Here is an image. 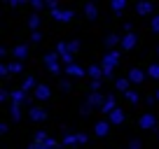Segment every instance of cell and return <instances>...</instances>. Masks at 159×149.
I'll return each instance as SVG.
<instances>
[{"label": "cell", "mask_w": 159, "mask_h": 149, "mask_svg": "<svg viewBox=\"0 0 159 149\" xmlns=\"http://www.w3.org/2000/svg\"><path fill=\"white\" fill-rule=\"evenodd\" d=\"M7 74H10V65L0 63V77H7Z\"/></svg>", "instance_id": "cell-39"}, {"label": "cell", "mask_w": 159, "mask_h": 149, "mask_svg": "<svg viewBox=\"0 0 159 149\" xmlns=\"http://www.w3.org/2000/svg\"><path fill=\"white\" fill-rule=\"evenodd\" d=\"M28 117H30V121H38V124H40V121H45V119H47V109L35 105V107L28 109Z\"/></svg>", "instance_id": "cell-11"}, {"label": "cell", "mask_w": 159, "mask_h": 149, "mask_svg": "<svg viewBox=\"0 0 159 149\" xmlns=\"http://www.w3.org/2000/svg\"><path fill=\"white\" fill-rule=\"evenodd\" d=\"M75 135H77V144H87L89 142V135L87 133H75Z\"/></svg>", "instance_id": "cell-36"}, {"label": "cell", "mask_w": 159, "mask_h": 149, "mask_svg": "<svg viewBox=\"0 0 159 149\" xmlns=\"http://www.w3.org/2000/svg\"><path fill=\"white\" fill-rule=\"evenodd\" d=\"M145 103H148V107H150V105H154V103H157V96H148V98H145Z\"/></svg>", "instance_id": "cell-43"}, {"label": "cell", "mask_w": 159, "mask_h": 149, "mask_svg": "<svg viewBox=\"0 0 159 149\" xmlns=\"http://www.w3.org/2000/svg\"><path fill=\"white\" fill-rule=\"evenodd\" d=\"M7 130H10V126H7V124H0V135H5Z\"/></svg>", "instance_id": "cell-44"}, {"label": "cell", "mask_w": 159, "mask_h": 149, "mask_svg": "<svg viewBox=\"0 0 159 149\" xmlns=\"http://www.w3.org/2000/svg\"><path fill=\"white\" fill-rule=\"evenodd\" d=\"M84 16H87V19H91V21H94L96 16H98V7H96L94 2H87V5H84Z\"/></svg>", "instance_id": "cell-20"}, {"label": "cell", "mask_w": 159, "mask_h": 149, "mask_svg": "<svg viewBox=\"0 0 159 149\" xmlns=\"http://www.w3.org/2000/svg\"><path fill=\"white\" fill-rule=\"evenodd\" d=\"M129 86H131V82L126 79V77H122V79H115V89H117V91H122V93H126V91H131Z\"/></svg>", "instance_id": "cell-21"}, {"label": "cell", "mask_w": 159, "mask_h": 149, "mask_svg": "<svg viewBox=\"0 0 159 149\" xmlns=\"http://www.w3.org/2000/svg\"><path fill=\"white\" fill-rule=\"evenodd\" d=\"M80 114H82V117H89V114H91V107L84 103V105H82V109H80Z\"/></svg>", "instance_id": "cell-40"}, {"label": "cell", "mask_w": 159, "mask_h": 149, "mask_svg": "<svg viewBox=\"0 0 159 149\" xmlns=\"http://www.w3.org/2000/svg\"><path fill=\"white\" fill-rule=\"evenodd\" d=\"M91 91H96V93H98L101 89H103V84H101V82H91V86H89Z\"/></svg>", "instance_id": "cell-42"}, {"label": "cell", "mask_w": 159, "mask_h": 149, "mask_svg": "<svg viewBox=\"0 0 159 149\" xmlns=\"http://www.w3.org/2000/svg\"><path fill=\"white\" fill-rule=\"evenodd\" d=\"M136 45H138V35L136 33H124V37H122V51H131Z\"/></svg>", "instance_id": "cell-7"}, {"label": "cell", "mask_w": 159, "mask_h": 149, "mask_svg": "<svg viewBox=\"0 0 159 149\" xmlns=\"http://www.w3.org/2000/svg\"><path fill=\"white\" fill-rule=\"evenodd\" d=\"M119 51L115 49V51H108V54L103 56V61H101V68H103V79H110L112 77V72H115V68H117V63H119Z\"/></svg>", "instance_id": "cell-1"}, {"label": "cell", "mask_w": 159, "mask_h": 149, "mask_svg": "<svg viewBox=\"0 0 159 149\" xmlns=\"http://www.w3.org/2000/svg\"><path fill=\"white\" fill-rule=\"evenodd\" d=\"M45 5H47V10H49V12H56V10H61V7H59V2H54V0H47Z\"/></svg>", "instance_id": "cell-38"}, {"label": "cell", "mask_w": 159, "mask_h": 149, "mask_svg": "<svg viewBox=\"0 0 159 149\" xmlns=\"http://www.w3.org/2000/svg\"><path fill=\"white\" fill-rule=\"evenodd\" d=\"M54 51H56V54H66V51H68V42H59Z\"/></svg>", "instance_id": "cell-35"}, {"label": "cell", "mask_w": 159, "mask_h": 149, "mask_svg": "<svg viewBox=\"0 0 159 149\" xmlns=\"http://www.w3.org/2000/svg\"><path fill=\"white\" fill-rule=\"evenodd\" d=\"M108 133H110V121L108 119L96 121V124H94V135H96V138H105Z\"/></svg>", "instance_id": "cell-10"}, {"label": "cell", "mask_w": 159, "mask_h": 149, "mask_svg": "<svg viewBox=\"0 0 159 149\" xmlns=\"http://www.w3.org/2000/svg\"><path fill=\"white\" fill-rule=\"evenodd\" d=\"M33 96H35V100L45 103V100H49V98H52V89H49L47 84H38V89L33 91Z\"/></svg>", "instance_id": "cell-8"}, {"label": "cell", "mask_w": 159, "mask_h": 149, "mask_svg": "<svg viewBox=\"0 0 159 149\" xmlns=\"http://www.w3.org/2000/svg\"><path fill=\"white\" fill-rule=\"evenodd\" d=\"M124 98H126V100H129V103H131V105H136V103H138V100H140V96H138V93H136V91H134V89H131V91H126V93H124Z\"/></svg>", "instance_id": "cell-29"}, {"label": "cell", "mask_w": 159, "mask_h": 149, "mask_svg": "<svg viewBox=\"0 0 159 149\" xmlns=\"http://www.w3.org/2000/svg\"><path fill=\"white\" fill-rule=\"evenodd\" d=\"M61 144H63V147L77 144V135H75V133H66V135H63V140H61Z\"/></svg>", "instance_id": "cell-27"}, {"label": "cell", "mask_w": 159, "mask_h": 149, "mask_svg": "<svg viewBox=\"0 0 159 149\" xmlns=\"http://www.w3.org/2000/svg\"><path fill=\"white\" fill-rule=\"evenodd\" d=\"M40 40H42V33H40V30L30 33V42H40Z\"/></svg>", "instance_id": "cell-41"}, {"label": "cell", "mask_w": 159, "mask_h": 149, "mask_svg": "<svg viewBox=\"0 0 159 149\" xmlns=\"http://www.w3.org/2000/svg\"><path fill=\"white\" fill-rule=\"evenodd\" d=\"M45 65H47V70H49L52 74H61L63 72V63H61V56L56 54V51H49V54L45 56Z\"/></svg>", "instance_id": "cell-2"}, {"label": "cell", "mask_w": 159, "mask_h": 149, "mask_svg": "<svg viewBox=\"0 0 159 149\" xmlns=\"http://www.w3.org/2000/svg\"><path fill=\"white\" fill-rule=\"evenodd\" d=\"M145 77H148V72H145V70H140V68H131L129 72H126V79H129L131 84H143Z\"/></svg>", "instance_id": "cell-5"}, {"label": "cell", "mask_w": 159, "mask_h": 149, "mask_svg": "<svg viewBox=\"0 0 159 149\" xmlns=\"http://www.w3.org/2000/svg\"><path fill=\"white\" fill-rule=\"evenodd\" d=\"M28 149H40V147H38V144L33 142V144H28Z\"/></svg>", "instance_id": "cell-46"}, {"label": "cell", "mask_w": 159, "mask_h": 149, "mask_svg": "<svg viewBox=\"0 0 159 149\" xmlns=\"http://www.w3.org/2000/svg\"><path fill=\"white\" fill-rule=\"evenodd\" d=\"M105 47H108L110 51H115V47H122V37H119L117 33H110L108 37H105Z\"/></svg>", "instance_id": "cell-17"}, {"label": "cell", "mask_w": 159, "mask_h": 149, "mask_svg": "<svg viewBox=\"0 0 159 149\" xmlns=\"http://www.w3.org/2000/svg\"><path fill=\"white\" fill-rule=\"evenodd\" d=\"M87 74L91 77V82H101L103 79V68H101V65H89V68H87Z\"/></svg>", "instance_id": "cell-16"}, {"label": "cell", "mask_w": 159, "mask_h": 149, "mask_svg": "<svg viewBox=\"0 0 159 149\" xmlns=\"http://www.w3.org/2000/svg\"><path fill=\"white\" fill-rule=\"evenodd\" d=\"M124 30H126V33H134V26H131L129 21H126V23H124Z\"/></svg>", "instance_id": "cell-45"}, {"label": "cell", "mask_w": 159, "mask_h": 149, "mask_svg": "<svg viewBox=\"0 0 159 149\" xmlns=\"http://www.w3.org/2000/svg\"><path fill=\"white\" fill-rule=\"evenodd\" d=\"M70 86H73V84H70V79H61V82H59V89L63 91V93H68Z\"/></svg>", "instance_id": "cell-33"}, {"label": "cell", "mask_w": 159, "mask_h": 149, "mask_svg": "<svg viewBox=\"0 0 159 149\" xmlns=\"http://www.w3.org/2000/svg\"><path fill=\"white\" fill-rule=\"evenodd\" d=\"M84 103L89 105V107H98L101 109V107H103V103H105V96L101 93V91H98V93H96V91H89V96H87Z\"/></svg>", "instance_id": "cell-6"}, {"label": "cell", "mask_w": 159, "mask_h": 149, "mask_svg": "<svg viewBox=\"0 0 159 149\" xmlns=\"http://www.w3.org/2000/svg\"><path fill=\"white\" fill-rule=\"evenodd\" d=\"M38 147H40V149H59V147H63V144H61V142H56L54 138H47L45 142H42V144H38Z\"/></svg>", "instance_id": "cell-22"}, {"label": "cell", "mask_w": 159, "mask_h": 149, "mask_svg": "<svg viewBox=\"0 0 159 149\" xmlns=\"http://www.w3.org/2000/svg\"><path fill=\"white\" fill-rule=\"evenodd\" d=\"M47 138H49V135H47L45 130H38V133H35V144H42Z\"/></svg>", "instance_id": "cell-32"}, {"label": "cell", "mask_w": 159, "mask_h": 149, "mask_svg": "<svg viewBox=\"0 0 159 149\" xmlns=\"http://www.w3.org/2000/svg\"><path fill=\"white\" fill-rule=\"evenodd\" d=\"M68 51H70V54H77V51H80V40H70L68 42Z\"/></svg>", "instance_id": "cell-31"}, {"label": "cell", "mask_w": 159, "mask_h": 149, "mask_svg": "<svg viewBox=\"0 0 159 149\" xmlns=\"http://www.w3.org/2000/svg\"><path fill=\"white\" fill-rule=\"evenodd\" d=\"M21 91H24V93H28V91H35L38 89V82H35V77H24V82H21V86H19Z\"/></svg>", "instance_id": "cell-18"}, {"label": "cell", "mask_w": 159, "mask_h": 149, "mask_svg": "<svg viewBox=\"0 0 159 149\" xmlns=\"http://www.w3.org/2000/svg\"><path fill=\"white\" fill-rule=\"evenodd\" d=\"M66 74H68L70 79H80V77H84V74H87V68L73 63V65H68V68H66Z\"/></svg>", "instance_id": "cell-9"}, {"label": "cell", "mask_w": 159, "mask_h": 149, "mask_svg": "<svg viewBox=\"0 0 159 149\" xmlns=\"http://www.w3.org/2000/svg\"><path fill=\"white\" fill-rule=\"evenodd\" d=\"M28 28L33 30V33H35V30L40 28V14H38V12H35V14H30V16H28Z\"/></svg>", "instance_id": "cell-25"}, {"label": "cell", "mask_w": 159, "mask_h": 149, "mask_svg": "<svg viewBox=\"0 0 159 149\" xmlns=\"http://www.w3.org/2000/svg\"><path fill=\"white\" fill-rule=\"evenodd\" d=\"M12 56H14V61H21V63H24V58L28 56V45H16L14 49H12Z\"/></svg>", "instance_id": "cell-14"}, {"label": "cell", "mask_w": 159, "mask_h": 149, "mask_svg": "<svg viewBox=\"0 0 159 149\" xmlns=\"http://www.w3.org/2000/svg\"><path fill=\"white\" fill-rule=\"evenodd\" d=\"M115 109H117V100H115V96L110 93V96H105V103H103V107H101V112H103V114H112Z\"/></svg>", "instance_id": "cell-12"}, {"label": "cell", "mask_w": 159, "mask_h": 149, "mask_svg": "<svg viewBox=\"0 0 159 149\" xmlns=\"http://www.w3.org/2000/svg\"><path fill=\"white\" fill-rule=\"evenodd\" d=\"M124 119H126V114H124V109H122V107H117V109L112 112V114L108 117L110 126H119V124H124Z\"/></svg>", "instance_id": "cell-13"}, {"label": "cell", "mask_w": 159, "mask_h": 149, "mask_svg": "<svg viewBox=\"0 0 159 149\" xmlns=\"http://www.w3.org/2000/svg\"><path fill=\"white\" fill-rule=\"evenodd\" d=\"M10 117L12 121H21V105H10Z\"/></svg>", "instance_id": "cell-26"}, {"label": "cell", "mask_w": 159, "mask_h": 149, "mask_svg": "<svg viewBox=\"0 0 159 149\" xmlns=\"http://www.w3.org/2000/svg\"><path fill=\"white\" fill-rule=\"evenodd\" d=\"M110 7H112V12L122 14V12L126 10V0H112V2H110Z\"/></svg>", "instance_id": "cell-24"}, {"label": "cell", "mask_w": 159, "mask_h": 149, "mask_svg": "<svg viewBox=\"0 0 159 149\" xmlns=\"http://www.w3.org/2000/svg\"><path fill=\"white\" fill-rule=\"evenodd\" d=\"M150 28H152V33H159V14H154L150 19Z\"/></svg>", "instance_id": "cell-30"}, {"label": "cell", "mask_w": 159, "mask_h": 149, "mask_svg": "<svg viewBox=\"0 0 159 149\" xmlns=\"http://www.w3.org/2000/svg\"><path fill=\"white\" fill-rule=\"evenodd\" d=\"M10 74H24V63H21V61H12L10 63Z\"/></svg>", "instance_id": "cell-23"}, {"label": "cell", "mask_w": 159, "mask_h": 149, "mask_svg": "<svg viewBox=\"0 0 159 149\" xmlns=\"http://www.w3.org/2000/svg\"><path fill=\"white\" fill-rule=\"evenodd\" d=\"M28 93H24L21 89H12V105H24Z\"/></svg>", "instance_id": "cell-19"}, {"label": "cell", "mask_w": 159, "mask_h": 149, "mask_svg": "<svg viewBox=\"0 0 159 149\" xmlns=\"http://www.w3.org/2000/svg\"><path fill=\"white\" fill-rule=\"evenodd\" d=\"M152 10H154V5H152V2H148V0H140V2H136V12H138V14H143V16L152 14Z\"/></svg>", "instance_id": "cell-15"}, {"label": "cell", "mask_w": 159, "mask_h": 149, "mask_svg": "<svg viewBox=\"0 0 159 149\" xmlns=\"http://www.w3.org/2000/svg\"><path fill=\"white\" fill-rule=\"evenodd\" d=\"M138 126H140L143 130H157V117L150 114V112H145V114H140Z\"/></svg>", "instance_id": "cell-3"}, {"label": "cell", "mask_w": 159, "mask_h": 149, "mask_svg": "<svg viewBox=\"0 0 159 149\" xmlns=\"http://www.w3.org/2000/svg\"><path fill=\"white\" fill-rule=\"evenodd\" d=\"M157 56H159V47H157Z\"/></svg>", "instance_id": "cell-48"}, {"label": "cell", "mask_w": 159, "mask_h": 149, "mask_svg": "<svg viewBox=\"0 0 159 149\" xmlns=\"http://www.w3.org/2000/svg\"><path fill=\"white\" fill-rule=\"evenodd\" d=\"M30 7H33L35 12H40L42 7H47V5H45V2H40V0H30Z\"/></svg>", "instance_id": "cell-37"}, {"label": "cell", "mask_w": 159, "mask_h": 149, "mask_svg": "<svg viewBox=\"0 0 159 149\" xmlns=\"http://www.w3.org/2000/svg\"><path fill=\"white\" fill-rule=\"evenodd\" d=\"M126 149H143V142H140L138 138H134V140L129 142V147H126Z\"/></svg>", "instance_id": "cell-34"}, {"label": "cell", "mask_w": 159, "mask_h": 149, "mask_svg": "<svg viewBox=\"0 0 159 149\" xmlns=\"http://www.w3.org/2000/svg\"><path fill=\"white\" fill-rule=\"evenodd\" d=\"M154 96H157V100H159V89H157V93H154Z\"/></svg>", "instance_id": "cell-47"}, {"label": "cell", "mask_w": 159, "mask_h": 149, "mask_svg": "<svg viewBox=\"0 0 159 149\" xmlns=\"http://www.w3.org/2000/svg\"><path fill=\"white\" fill-rule=\"evenodd\" d=\"M145 72H148L150 79H159V63H152L148 70H145Z\"/></svg>", "instance_id": "cell-28"}, {"label": "cell", "mask_w": 159, "mask_h": 149, "mask_svg": "<svg viewBox=\"0 0 159 149\" xmlns=\"http://www.w3.org/2000/svg\"><path fill=\"white\" fill-rule=\"evenodd\" d=\"M52 19L59 21V23H70L75 19V12L73 10H56V12H52Z\"/></svg>", "instance_id": "cell-4"}]
</instances>
